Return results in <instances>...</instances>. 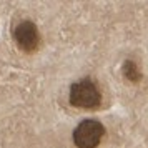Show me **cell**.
Listing matches in <instances>:
<instances>
[{
    "instance_id": "7a4b0ae2",
    "label": "cell",
    "mask_w": 148,
    "mask_h": 148,
    "mask_svg": "<svg viewBox=\"0 0 148 148\" xmlns=\"http://www.w3.org/2000/svg\"><path fill=\"white\" fill-rule=\"evenodd\" d=\"M105 135V128L97 120L82 121L73 132V143L77 148H97Z\"/></svg>"
},
{
    "instance_id": "3957f363",
    "label": "cell",
    "mask_w": 148,
    "mask_h": 148,
    "mask_svg": "<svg viewBox=\"0 0 148 148\" xmlns=\"http://www.w3.org/2000/svg\"><path fill=\"white\" fill-rule=\"evenodd\" d=\"M14 40L25 53H34L40 47V32L34 22L23 20L14 28Z\"/></svg>"
},
{
    "instance_id": "277c9868",
    "label": "cell",
    "mask_w": 148,
    "mask_h": 148,
    "mask_svg": "<svg viewBox=\"0 0 148 148\" xmlns=\"http://www.w3.org/2000/svg\"><path fill=\"white\" fill-rule=\"evenodd\" d=\"M123 75H125V78H127L128 82H132V83H138V82L141 80L140 68H138V65H136L133 60H127L123 63Z\"/></svg>"
},
{
    "instance_id": "6da1fadb",
    "label": "cell",
    "mask_w": 148,
    "mask_h": 148,
    "mask_svg": "<svg viewBox=\"0 0 148 148\" xmlns=\"http://www.w3.org/2000/svg\"><path fill=\"white\" fill-rule=\"evenodd\" d=\"M68 100H70V105L75 108L93 110V108L100 107L101 93L98 90V87L90 78H85V80L75 82L73 85L70 87Z\"/></svg>"
}]
</instances>
